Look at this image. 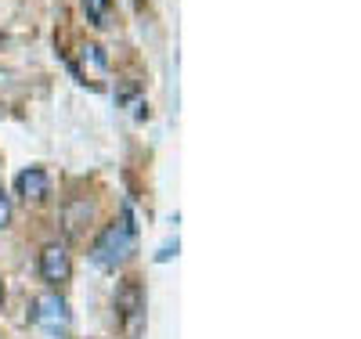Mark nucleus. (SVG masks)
Masks as SVG:
<instances>
[{"mask_svg": "<svg viewBox=\"0 0 361 339\" xmlns=\"http://www.w3.org/2000/svg\"><path fill=\"white\" fill-rule=\"evenodd\" d=\"M83 15L90 25L105 29L109 25V15H112V0H83Z\"/></svg>", "mask_w": 361, "mask_h": 339, "instance_id": "8", "label": "nucleus"}, {"mask_svg": "<svg viewBox=\"0 0 361 339\" xmlns=\"http://www.w3.org/2000/svg\"><path fill=\"white\" fill-rule=\"evenodd\" d=\"M40 278L51 289H62L73 278V257H69V245L66 242H47L40 249Z\"/></svg>", "mask_w": 361, "mask_h": 339, "instance_id": "4", "label": "nucleus"}, {"mask_svg": "<svg viewBox=\"0 0 361 339\" xmlns=\"http://www.w3.org/2000/svg\"><path fill=\"white\" fill-rule=\"evenodd\" d=\"M11 224V195L4 192V184H0V231Z\"/></svg>", "mask_w": 361, "mask_h": 339, "instance_id": "9", "label": "nucleus"}, {"mask_svg": "<svg viewBox=\"0 0 361 339\" xmlns=\"http://www.w3.org/2000/svg\"><path fill=\"white\" fill-rule=\"evenodd\" d=\"M33 321L44 335L51 339H66L69 335V325H73V314H69V303L62 292H44L37 300V311H33Z\"/></svg>", "mask_w": 361, "mask_h": 339, "instance_id": "3", "label": "nucleus"}, {"mask_svg": "<svg viewBox=\"0 0 361 339\" xmlns=\"http://www.w3.org/2000/svg\"><path fill=\"white\" fill-rule=\"evenodd\" d=\"M66 339H69V335H66Z\"/></svg>", "mask_w": 361, "mask_h": 339, "instance_id": "12", "label": "nucleus"}, {"mask_svg": "<svg viewBox=\"0 0 361 339\" xmlns=\"http://www.w3.org/2000/svg\"><path fill=\"white\" fill-rule=\"evenodd\" d=\"M15 195L22 199V202H44L47 195H51V177H47V170H40V166H29V170H22L18 177H15Z\"/></svg>", "mask_w": 361, "mask_h": 339, "instance_id": "6", "label": "nucleus"}, {"mask_svg": "<svg viewBox=\"0 0 361 339\" xmlns=\"http://www.w3.org/2000/svg\"><path fill=\"white\" fill-rule=\"evenodd\" d=\"M170 257H177V238H173V242H166V245H163V249H159V257H156V260H159V264H166V260H170Z\"/></svg>", "mask_w": 361, "mask_h": 339, "instance_id": "10", "label": "nucleus"}, {"mask_svg": "<svg viewBox=\"0 0 361 339\" xmlns=\"http://www.w3.org/2000/svg\"><path fill=\"white\" fill-rule=\"evenodd\" d=\"M90 221H94V202H90V199H73V202H66V209H62V228H66L69 238L87 235Z\"/></svg>", "mask_w": 361, "mask_h": 339, "instance_id": "7", "label": "nucleus"}, {"mask_svg": "<svg viewBox=\"0 0 361 339\" xmlns=\"http://www.w3.org/2000/svg\"><path fill=\"white\" fill-rule=\"evenodd\" d=\"M137 249V224L130 217V209H123V217L102 228V235L90 242V260L105 271H116L119 264H127L130 253Z\"/></svg>", "mask_w": 361, "mask_h": 339, "instance_id": "1", "label": "nucleus"}, {"mask_svg": "<svg viewBox=\"0 0 361 339\" xmlns=\"http://www.w3.org/2000/svg\"><path fill=\"white\" fill-rule=\"evenodd\" d=\"M0 311H4V282H0Z\"/></svg>", "mask_w": 361, "mask_h": 339, "instance_id": "11", "label": "nucleus"}, {"mask_svg": "<svg viewBox=\"0 0 361 339\" xmlns=\"http://www.w3.org/2000/svg\"><path fill=\"white\" fill-rule=\"evenodd\" d=\"M116 311H119V325H123L127 339H137L145 328V289L137 278H123L116 289Z\"/></svg>", "mask_w": 361, "mask_h": 339, "instance_id": "2", "label": "nucleus"}, {"mask_svg": "<svg viewBox=\"0 0 361 339\" xmlns=\"http://www.w3.org/2000/svg\"><path fill=\"white\" fill-rule=\"evenodd\" d=\"M73 73H76L83 83H90V87H102V83L109 80V54L102 51V44H94V40L80 44V47H76V66H73Z\"/></svg>", "mask_w": 361, "mask_h": 339, "instance_id": "5", "label": "nucleus"}]
</instances>
